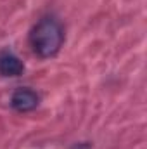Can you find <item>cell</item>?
<instances>
[{"instance_id": "cell-1", "label": "cell", "mask_w": 147, "mask_h": 149, "mask_svg": "<svg viewBox=\"0 0 147 149\" xmlns=\"http://www.w3.org/2000/svg\"><path fill=\"white\" fill-rule=\"evenodd\" d=\"M30 43L37 56L43 59L54 57L64 43V26L54 16H45L33 26Z\"/></svg>"}, {"instance_id": "cell-2", "label": "cell", "mask_w": 147, "mask_h": 149, "mask_svg": "<svg viewBox=\"0 0 147 149\" xmlns=\"http://www.w3.org/2000/svg\"><path fill=\"white\" fill-rule=\"evenodd\" d=\"M40 102V97L35 90L31 88H17L12 97H10V106L19 113H28V111H33L35 108L38 106Z\"/></svg>"}, {"instance_id": "cell-3", "label": "cell", "mask_w": 147, "mask_h": 149, "mask_svg": "<svg viewBox=\"0 0 147 149\" xmlns=\"http://www.w3.org/2000/svg\"><path fill=\"white\" fill-rule=\"evenodd\" d=\"M24 71L23 61L10 50L0 52V76H19Z\"/></svg>"}]
</instances>
